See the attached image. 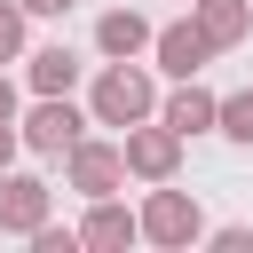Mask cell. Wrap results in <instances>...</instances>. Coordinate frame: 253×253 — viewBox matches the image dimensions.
Here are the masks:
<instances>
[{
  "label": "cell",
  "mask_w": 253,
  "mask_h": 253,
  "mask_svg": "<svg viewBox=\"0 0 253 253\" xmlns=\"http://www.w3.org/2000/svg\"><path fill=\"white\" fill-rule=\"evenodd\" d=\"M158 111V87H150V71L126 55V63H103V79H95V95H87V119L95 126H134V119H150Z\"/></svg>",
  "instance_id": "cell-1"
},
{
  "label": "cell",
  "mask_w": 253,
  "mask_h": 253,
  "mask_svg": "<svg viewBox=\"0 0 253 253\" xmlns=\"http://www.w3.org/2000/svg\"><path fill=\"white\" fill-rule=\"evenodd\" d=\"M134 229H142L150 245H166V253L206 245V213H198V198H190V190H166V182H150V198H142Z\"/></svg>",
  "instance_id": "cell-2"
},
{
  "label": "cell",
  "mask_w": 253,
  "mask_h": 253,
  "mask_svg": "<svg viewBox=\"0 0 253 253\" xmlns=\"http://www.w3.org/2000/svg\"><path fill=\"white\" fill-rule=\"evenodd\" d=\"M79 134H87V111H79L71 95H40L32 111H16V142L40 150V158H63Z\"/></svg>",
  "instance_id": "cell-3"
},
{
  "label": "cell",
  "mask_w": 253,
  "mask_h": 253,
  "mask_svg": "<svg viewBox=\"0 0 253 253\" xmlns=\"http://www.w3.org/2000/svg\"><path fill=\"white\" fill-rule=\"evenodd\" d=\"M119 158H126V174H134V182H174V166H182V134L150 111V119L119 126Z\"/></svg>",
  "instance_id": "cell-4"
},
{
  "label": "cell",
  "mask_w": 253,
  "mask_h": 253,
  "mask_svg": "<svg viewBox=\"0 0 253 253\" xmlns=\"http://www.w3.org/2000/svg\"><path fill=\"white\" fill-rule=\"evenodd\" d=\"M63 182H71L79 198H111V190L126 182V158H119V142H87V134H79V142L63 150Z\"/></svg>",
  "instance_id": "cell-5"
},
{
  "label": "cell",
  "mask_w": 253,
  "mask_h": 253,
  "mask_svg": "<svg viewBox=\"0 0 253 253\" xmlns=\"http://www.w3.org/2000/svg\"><path fill=\"white\" fill-rule=\"evenodd\" d=\"M47 213H55V190L40 174H8L0 166V237H32Z\"/></svg>",
  "instance_id": "cell-6"
},
{
  "label": "cell",
  "mask_w": 253,
  "mask_h": 253,
  "mask_svg": "<svg viewBox=\"0 0 253 253\" xmlns=\"http://www.w3.org/2000/svg\"><path fill=\"white\" fill-rule=\"evenodd\" d=\"M150 55H158V71H166V79H198V71L213 63V40L182 16V24H158V32H150Z\"/></svg>",
  "instance_id": "cell-7"
},
{
  "label": "cell",
  "mask_w": 253,
  "mask_h": 253,
  "mask_svg": "<svg viewBox=\"0 0 253 253\" xmlns=\"http://www.w3.org/2000/svg\"><path fill=\"white\" fill-rule=\"evenodd\" d=\"M142 229H134V213L119 206V198H87V221H79V245L87 253H126Z\"/></svg>",
  "instance_id": "cell-8"
},
{
  "label": "cell",
  "mask_w": 253,
  "mask_h": 253,
  "mask_svg": "<svg viewBox=\"0 0 253 253\" xmlns=\"http://www.w3.org/2000/svg\"><path fill=\"white\" fill-rule=\"evenodd\" d=\"M213 103H221L213 87H198V79H174V95L158 103V119H166V126L190 142V134H213Z\"/></svg>",
  "instance_id": "cell-9"
},
{
  "label": "cell",
  "mask_w": 253,
  "mask_h": 253,
  "mask_svg": "<svg viewBox=\"0 0 253 253\" xmlns=\"http://www.w3.org/2000/svg\"><path fill=\"white\" fill-rule=\"evenodd\" d=\"M190 24L213 40V55L221 47H237L245 32H253V0H190Z\"/></svg>",
  "instance_id": "cell-10"
},
{
  "label": "cell",
  "mask_w": 253,
  "mask_h": 253,
  "mask_svg": "<svg viewBox=\"0 0 253 253\" xmlns=\"http://www.w3.org/2000/svg\"><path fill=\"white\" fill-rule=\"evenodd\" d=\"M24 79H32V95H71V87H79V55H71L63 40H47V47L24 55Z\"/></svg>",
  "instance_id": "cell-11"
},
{
  "label": "cell",
  "mask_w": 253,
  "mask_h": 253,
  "mask_svg": "<svg viewBox=\"0 0 253 253\" xmlns=\"http://www.w3.org/2000/svg\"><path fill=\"white\" fill-rule=\"evenodd\" d=\"M95 47H103L111 63H126V55H150V16H134V8H111V16L95 24Z\"/></svg>",
  "instance_id": "cell-12"
},
{
  "label": "cell",
  "mask_w": 253,
  "mask_h": 253,
  "mask_svg": "<svg viewBox=\"0 0 253 253\" xmlns=\"http://www.w3.org/2000/svg\"><path fill=\"white\" fill-rule=\"evenodd\" d=\"M213 134L253 142V87H237V95H221V103H213Z\"/></svg>",
  "instance_id": "cell-13"
},
{
  "label": "cell",
  "mask_w": 253,
  "mask_h": 253,
  "mask_svg": "<svg viewBox=\"0 0 253 253\" xmlns=\"http://www.w3.org/2000/svg\"><path fill=\"white\" fill-rule=\"evenodd\" d=\"M16 55H24V8L0 0V63H16Z\"/></svg>",
  "instance_id": "cell-14"
},
{
  "label": "cell",
  "mask_w": 253,
  "mask_h": 253,
  "mask_svg": "<svg viewBox=\"0 0 253 253\" xmlns=\"http://www.w3.org/2000/svg\"><path fill=\"white\" fill-rule=\"evenodd\" d=\"M206 245H221V253H253V229L229 221V229H206Z\"/></svg>",
  "instance_id": "cell-15"
},
{
  "label": "cell",
  "mask_w": 253,
  "mask_h": 253,
  "mask_svg": "<svg viewBox=\"0 0 253 253\" xmlns=\"http://www.w3.org/2000/svg\"><path fill=\"white\" fill-rule=\"evenodd\" d=\"M16 8H24V16H71L79 0H16Z\"/></svg>",
  "instance_id": "cell-16"
},
{
  "label": "cell",
  "mask_w": 253,
  "mask_h": 253,
  "mask_svg": "<svg viewBox=\"0 0 253 253\" xmlns=\"http://www.w3.org/2000/svg\"><path fill=\"white\" fill-rule=\"evenodd\" d=\"M16 111H24V103H16V79H8V71H0V119H8V126H16Z\"/></svg>",
  "instance_id": "cell-17"
},
{
  "label": "cell",
  "mask_w": 253,
  "mask_h": 253,
  "mask_svg": "<svg viewBox=\"0 0 253 253\" xmlns=\"http://www.w3.org/2000/svg\"><path fill=\"white\" fill-rule=\"evenodd\" d=\"M0 166H16V126L0 119Z\"/></svg>",
  "instance_id": "cell-18"
}]
</instances>
